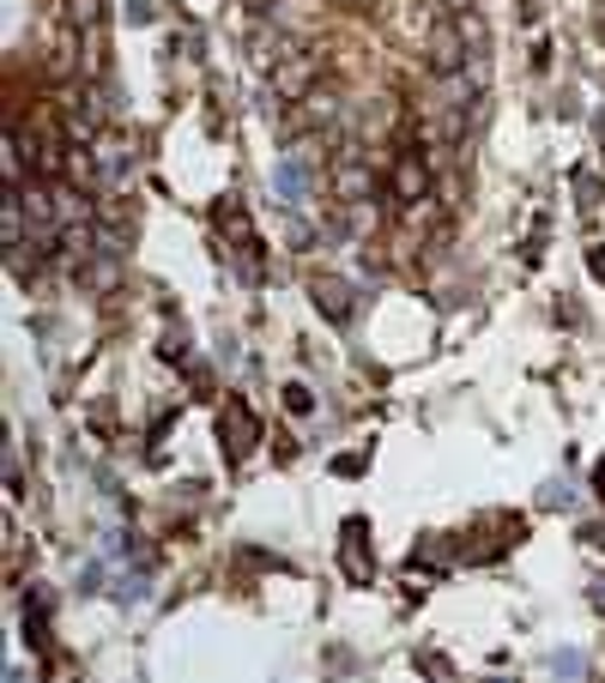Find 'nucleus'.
Wrapping results in <instances>:
<instances>
[{
    "label": "nucleus",
    "mask_w": 605,
    "mask_h": 683,
    "mask_svg": "<svg viewBox=\"0 0 605 683\" xmlns=\"http://www.w3.org/2000/svg\"><path fill=\"white\" fill-rule=\"evenodd\" d=\"M467 31H460V19L448 12V19L430 24V36H424V67H430V80H442V73H467Z\"/></svg>",
    "instance_id": "f257e3e1"
},
{
    "label": "nucleus",
    "mask_w": 605,
    "mask_h": 683,
    "mask_svg": "<svg viewBox=\"0 0 605 683\" xmlns=\"http://www.w3.org/2000/svg\"><path fill=\"white\" fill-rule=\"evenodd\" d=\"M254 442H261V418L249 411V399L230 393L225 406H218V448H225V460L237 466V460H249Z\"/></svg>",
    "instance_id": "f03ea898"
},
{
    "label": "nucleus",
    "mask_w": 605,
    "mask_h": 683,
    "mask_svg": "<svg viewBox=\"0 0 605 683\" xmlns=\"http://www.w3.org/2000/svg\"><path fill=\"white\" fill-rule=\"evenodd\" d=\"M315 80H321V55H291V61L273 67V97L291 109V103H303L309 92H315Z\"/></svg>",
    "instance_id": "7ed1b4c3"
},
{
    "label": "nucleus",
    "mask_w": 605,
    "mask_h": 683,
    "mask_svg": "<svg viewBox=\"0 0 605 683\" xmlns=\"http://www.w3.org/2000/svg\"><path fill=\"white\" fill-rule=\"evenodd\" d=\"M394 200L411 206V200H430V164H424V151H400V164H394Z\"/></svg>",
    "instance_id": "20e7f679"
},
{
    "label": "nucleus",
    "mask_w": 605,
    "mask_h": 683,
    "mask_svg": "<svg viewBox=\"0 0 605 683\" xmlns=\"http://www.w3.org/2000/svg\"><path fill=\"white\" fill-rule=\"evenodd\" d=\"M61 122H67V139H97V127H103V85H85V97L61 103Z\"/></svg>",
    "instance_id": "39448f33"
},
{
    "label": "nucleus",
    "mask_w": 605,
    "mask_h": 683,
    "mask_svg": "<svg viewBox=\"0 0 605 683\" xmlns=\"http://www.w3.org/2000/svg\"><path fill=\"white\" fill-rule=\"evenodd\" d=\"M309 296H315V308L333 321V327H340V321H352V285H345V279L315 273V279H309Z\"/></svg>",
    "instance_id": "423d86ee"
},
{
    "label": "nucleus",
    "mask_w": 605,
    "mask_h": 683,
    "mask_svg": "<svg viewBox=\"0 0 605 683\" xmlns=\"http://www.w3.org/2000/svg\"><path fill=\"white\" fill-rule=\"evenodd\" d=\"M212 224H218V237H230L237 249H261V242H254L249 212H242V200H218V206H212Z\"/></svg>",
    "instance_id": "0eeeda50"
},
{
    "label": "nucleus",
    "mask_w": 605,
    "mask_h": 683,
    "mask_svg": "<svg viewBox=\"0 0 605 683\" xmlns=\"http://www.w3.org/2000/svg\"><path fill=\"white\" fill-rule=\"evenodd\" d=\"M364 533H369V526H364V521H345V538H340V563H345V575H352V581H369V557H364Z\"/></svg>",
    "instance_id": "6e6552de"
},
{
    "label": "nucleus",
    "mask_w": 605,
    "mask_h": 683,
    "mask_svg": "<svg viewBox=\"0 0 605 683\" xmlns=\"http://www.w3.org/2000/svg\"><path fill=\"white\" fill-rule=\"evenodd\" d=\"M80 285L109 296L115 285H122V266H115V254H92V261H80Z\"/></svg>",
    "instance_id": "1a4fd4ad"
},
{
    "label": "nucleus",
    "mask_w": 605,
    "mask_h": 683,
    "mask_svg": "<svg viewBox=\"0 0 605 683\" xmlns=\"http://www.w3.org/2000/svg\"><path fill=\"white\" fill-rule=\"evenodd\" d=\"M92 164H97L103 176H122L127 170V139L122 134H97L92 139Z\"/></svg>",
    "instance_id": "9d476101"
},
{
    "label": "nucleus",
    "mask_w": 605,
    "mask_h": 683,
    "mask_svg": "<svg viewBox=\"0 0 605 683\" xmlns=\"http://www.w3.org/2000/svg\"><path fill=\"white\" fill-rule=\"evenodd\" d=\"M67 24H73V31H97V24H103V0H67Z\"/></svg>",
    "instance_id": "9b49d317"
},
{
    "label": "nucleus",
    "mask_w": 605,
    "mask_h": 683,
    "mask_svg": "<svg viewBox=\"0 0 605 683\" xmlns=\"http://www.w3.org/2000/svg\"><path fill=\"white\" fill-rule=\"evenodd\" d=\"M285 406L298 411V418H309V411H315V393H309L303 381H291V388H285Z\"/></svg>",
    "instance_id": "f8f14e48"
},
{
    "label": "nucleus",
    "mask_w": 605,
    "mask_h": 683,
    "mask_svg": "<svg viewBox=\"0 0 605 683\" xmlns=\"http://www.w3.org/2000/svg\"><path fill=\"white\" fill-rule=\"evenodd\" d=\"M587 273H594L599 285H605V249H587Z\"/></svg>",
    "instance_id": "ddd939ff"
},
{
    "label": "nucleus",
    "mask_w": 605,
    "mask_h": 683,
    "mask_svg": "<svg viewBox=\"0 0 605 683\" xmlns=\"http://www.w3.org/2000/svg\"><path fill=\"white\" fill-rule=\"evenodd\" d=\"M472 7H479V0H442V12H455V19H460V12H472Z\"/></svg>",
    "instance_id": "4468645a"
},
{
    "label": "nucleus",
    "mask_w": 605,
    "mask_h": 683,
    "mask_svg": "<svg viewBox=\"0 0 605 683\" xmlns=\"http://www.w3.org/2000/svg\"><path fill=\"white\" fill-rule=\"evenodd\" d=\"M594 490H599V502H605V460L594 466Z\"/></svg>",
    "instance_id": "2eb2a0df"
},
{
    "label": "nucleus",
    "mask_w": 605,
    "mask_h": 683,
    "mask_svg": "<svg viewBox=\"0 0 605 683\" xmlns=\"http://www.w3.org/2000/svg\"><path fill=\"white\" fill-rule=\"evenodd\" d=\"M599 49H605V19H599Z\"/></svg>",
    "instance_id": "dca6fc26"
},
{
    "label": "nucleus",
    "mask_w": 605,
    "mask_h": 683,
    "mask_svg": "<svg viewBox=\"0 0 605 683\" xmlns=\"http://www.w3.org/2000/svg\"><path fill=\"white\" fill-rule=\"evenodd\" d=\"M599 19H605V12H599Z\"/></svg>",
    "instance_id": "f3484780"
},
{
    "label": "nucleus",
    "mask_w": 605,
    "mask_h": 683,
    "mask_svg": "<svg viewBox=\"0 0 605 683\" xmlns=\"http://www.w3.org/2000/svg\"><path fill=\"white\" fill-rule=\"evenodd\" d=\"M599 7H605V0H599Z\"/></svg>",
    "instance_id": "a211bd4d"
}]
</instances>
